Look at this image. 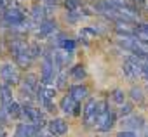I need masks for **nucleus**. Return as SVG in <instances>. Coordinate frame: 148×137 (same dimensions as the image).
Returning <instances> with one entry per match:
<instances>
[{
    "mask_svg": "<svg viewBox=\"0 0 148 137\" xmlns=\"http://www.w3.org/2000/svg\"><path fill=\"white\" fill-rule=\"evenodd\" d=\"M19 116H23L28 123L35 125L37 128H42V127L45 125V118H44V115L40 113V109L33 108L32 104H25V106L21 108V115H19ZM26 121H25V123H26Z\"/></svg>",
    "mask_w": 148,
    "mask_h": 137,
    "instance_id": "nucleus-1",
    "label": "nucleus"
},
{
    "mask_svg": "<svg viewBox=\"0 0 148 137\" xmlns=\"http://www.w3.org/2000/svg\"><path fill=\"white\" fill-rule=\"evenodd\" d=\"M0 77L5 80L7 85H16V83H19V80H21L18 70H16L12 64H4L2 68H0Z\"/></svg>",
    "mask_w": 148,
    "mask_h": 137,
    "instance_id": "nucleus-2",
    "label": "nucleus"
},
{
    "mask_svg": "<svg viewBox=\"0 0 148 137\" xmlns=\"http://www.w3.org/2000/svg\"><path fill=\"white\" fill-rule=\"evenodd\" d=\"M2 16H4V23H5V24H9L11 28L25 21V14H23V11H19V9H16V7L7 9Z\"/></svg>",
    "mask_w": 148,
    "mask_h": 137,
    "instance_id": "nucleus-3",
    "label": "nucleus"
},
{
    "mask_svg": "<svg viewBox=\"0 0 148 137\" xmlns=\"http://www.w3.org/2000/svg\"><path fill=\"white\" fill-rule=\"evenodd\" d=\"M96 116H98V101L96 99H89L86 108H84V120H86L87 125H94Z\"/></svg>",
    "mask_w": 148,
    "mask_h": 137,
    "instance_id": "nucleus-4",
    "label": "nucleus"
},
{
    "mask_svg": "<svg viewBox=\"0 0 148 137\" xmlns=\"http://www.w3.org/2000/svg\"><path fill=\"white\" fill-rule=\"evenodd\" d=\"M59 108H61V111L63 113H66V115H79L80 111V106H79V102L77 101H73L71 99V96H64L63 99H61V104H59Z\"/></svg>",
    "mask_w": 148,
    "mask_h": 137,
    "instance_id": "nucleus-5",
    "label": "nucleus"
},
{
    "mask_svg": "<svg viewBox=\"0 0 148 137\" xmlns=\"http://www.w3.org/2000/svg\"><path fill=\"white\" fill-rule=\"evenodd\" d=\"M37 87H38V77L33 73H28L21 82V92H25V94L32 96V92H35Z\"/></svg>",
    "mask_w": 148,
    "mask_h": 137,
    "instance_id": "nucleus-6",
    "label": "nucleus"
},
{
    "mask_svg": "<svg viewBox=\"0 0 148 137\" xmlns=\"http://www.w3.org/2000/svg\"><path fill=\"white\" fill-rule=\"evenodd\" d=\"M47 127H49V132H51L52 135H63V134H66V130H68V123H66L63 118H54V120H51Z\"/></svg>",
    "mask_w": 148,
    "mask_h": 137,
    "instance_id": "nucleus-7",
    "label": "nucleus"
},
{
    "mask_svg": "<svg viewBox=\"0 0 148 137\" xmlns=\"http://www.w3.org/2000/svg\"><path fill=\"white\" fill-rule=\"evenodd\" d=\"M124 73L129 77V78H138V77H141V64H138V62H134V61H131V59H127L125 62H124Z\"/></svg>",
    "mask_w": 148,
    "mask_h": 137,
    "instance_id": "nucleus-8",
    "label": "nucleus"
},
{
    "mask_svg": "<svg viewBox=\"0 0 148 137\" xmlns=\"http://www.w3.org/2000/svg\"><path fill=\"white\" fill-rule=\"evenodd\" d=\"M56 31V21L52 19H45L42 24H38V30H37V37H49Z\"/></svg>",
    "mask_w": 148,
    "mask_h": 137,
    "instance_id": "nucleus-9",
    "label": "nucleus"
},
{
    "mask_svg": "<svg viewBox=\"0 0 148 137\" xmlns=\"http://www.w3.org/2000/svg\"><path fill=\"white\" fill-rule=\"evenodd\" d=\"M122 125L125 127V130L127 128H143L145 127V120L141 116H138V115H129V116H125L122 120Z\"/></svg>",
    "mask_w": 148,
    "mask_h": 137,
    "instance_id": "nucleus-10",
    "label": "nucleus"
},
{
    "mask_svg": "<svg viewBox=\"0 0 148 137\" xmlns=\"http://www.w3.org/2000/svg\"><path fill=\"white\" fill-rule=\"evenodd\" d=\"M70 96H71L73 101L80 102L82 99H86V97L89 96V90H87L86 85H71V87H70Z\"/></svg>",
    "mask_w": 148,
    "mask_h": 137,
    "instance_id": "nucleus-11",
    "label": "nucleus"
},
{
    "mask_svg": "<svg viewBox=\"0 0 148 137\" xmlns=\"http://www.w3.org/2000/svg\"><path fill=\"white\" fill-rule=\"evenodd\" d=\"M45 14H47V11H45L44 5H35L32 9V21L37 23V24H42L45 21Z\"/></svg>",
    "mask_w": 148,
    "mask_h": 137,
    "instance_id": "nucleus-12",
    "label": "nucleus"
},
{
    "mask_svg": "<svg viewBox=\"0 0 148 137\" xmlns=\"http://www.w3.org/2000/svg\"><path fill=\"white\" fill-rule=\"evenodd\" d=\"M11 52L16 56V54H21V52H28V43L25 40H11Z\"/></svg>",
    "mask_w": 148,
    "mask_h": 137,
    "instance_id": "nucleus-13",
    "label": "nucleus"
},
{
    "mask_svg": "<svg viewBox=\"0 0 148 137\" xmlns=\"http://www.w3.org/2000/svg\"><path fill=\"white\" fill-rule=\"evenodd\" d=\"M14 59H16V64L19 66V68H30V64H32V57L28 56V52H21V54H16L14 56Z\"/></svg>",
    "mask_w": 148,
    "mask_h": 137,
    "instance_id": "nucleus-14",
    "label": "nucleus"
},
{
    "mask_svg": "<svg viewBox=\"0 0 148 137\" xmlns=\"http://www.w3.org/2000/svg\"><path fill=\"white\" fill-rule=\"evenodd\" d=\"M0 101H2V106H7L9 102H12V92H11L9 85L0 87Z\"/></svg>",
    "mask_w": 148,
    "mask_h": 137,
    "instance_id": "nucleus-15",
    "label": "nucleus"
},
{
    "mask_svg": "<svg viewBox=\"0 0 148 137\" xmlns=\"http://www.w3.org/2000/svg\"><path fill=\"white\" fill-rule=\"evenodd\" d=\"M115 31H117L120 37H132V35H134V30H132V28H129V24H127V23H117Z\"/></svg>",
    "mask_w": 148,
    "mask_h": 137,
    "instance_id": "nucleus-16",
    "label": "nucleus"
},
{
    "mask_svg": "<svg viewBox=\"0 0 148 137\" xmlns=\"http://www.w3.org/2000/svg\"><path fill=\"white\" fill-rule=\"evenodd\" d=\"M5 109H7V116L11 118H16V116H19L21 115V106L16 102V101H12V102H9L7 106H5Z\"/></svg>",
    "mask_w": 148,
    "mask_h": 137,
    "instance_id": "nucleus-17",
    "label": "nucleus"
},
{
    "mask_svg": "<svg viewBox=\"0 0 148 137\" xmlns=\"http://www.w3.org/2000/svg\"><path fill=\"white\" fill-rule=\"evenodd\" d=\"M71 77L77 78V80H84L86 78V68L82 64H75L71 68Z\"/></svg>",
    "mask_w": 148,
    "mask_h": 137,
    "instance_id": "nucleus-18",
    "label": "nucleus"
},
{
    "mask_svg": "<svg viewBox=\"0 0 148 137\" xmlns=\"http://www.w3.org/2000/svg\"><path fill=\"white\" fill-rule=\"evenodd\" d=\"M40 54H42V49H40L38 43H32V45H28V56L32 57V61L37 59V57H40Z\"/></svg>",
    "mask_w": 148,
    "mask_h": 137,
    "instance_id": "nucleus-19",
    "label": "nucleus"
},
{
    "mask_svg": "<svg viewBox=\"0 0 148 137\" xmlns=\"http://www.w3.org/2000/svg\"><path fill=\"white\" fill-rule=\"evenodd\" d=\"M113 125H115V113H113V111H110V115H108L106 121L101 125V128H99V130H101V132H108Z\"/></svg>",
    "mask_w": 148,
    "mask_h": 137,
    "instance_id": "nucleus-20",
    "label": "nucleus"
},
{
    "mask_svg": "<svg viewBox=\"0 0 148 137\" xmlns=\"http://www.w3.org/2000/svg\"><path fill=\"white\" fill-rule=\"evenodd\" d=\"M112 101L117 102V104H124V102H125V94H124V90L115 89L113 94H112Z\"/></svg>",
    "mask_w": 148,
    "mask_h": 137,
    "instance_id": "nucleus-21",
    "label": "nucleus"
},
{
    "mask_svg": "<svg viewBox=\"0 0 148 137\" xmlns=\"http://www.w3.org/2000/svg\"><path fill=\"white\" fill-rule=\"evenodd\" d=\"M129 96H131L132 101H136V102H143V101H145V96H143V90H141V89L132 87L131 92H129Z\"/></svg>",
    "mask_w": 148,
    "mask_h": 137,
    "instance_id": "nucleus-22",
    "label": "nucleus"
},
{
    "mask_svg": "<svg viewBox=\"0 0 148 137\" xmlns=\"http://www.w3.org/2000/svg\"><path fill=\"white\" fill-rule=\"evenodd\" d=\"M64 7L68 9V12H77L80 9L79 0H64Z\"/></svg>",
    "mask_w": 148,
    "mask_h": 137,
    "instance_id": "nucleus-23",
    "label": "nucleus"
},
{
    "mask_svg": "<svg viewBox=\"0 0 148 137\" xmlns=\"http://www.w3.org/2000/svg\"><path fill=\"white\" fill-rule=\"evenodd\" d=\"M56 82H58V89H64L66 87V71L64 70H61L58 75H56V78H54Z\"/></svg>",
    "mask_w": 148,
    "mask_h": 137,
    "instance_id": "nucleus-24",
    "label": "nucleus"
},
{
    "mask_svg": "<svg viewBox=\"0 0 148 137\" xmlns=\"http://www.w3.org/2000/svg\"><path fill=\"white\" fill-rule=\"evenodd\" d=\"M120 116L122 118H125V116H129V115H132V104H129V102H124V104H120Z\"/></svg>",
    "mask_w": 148,
    "mask_h": 137,
    "instance_id": "nucleus-25",
    "label": "nucleus"
},
{
    "mask_svg": "<svg viewBox=\"0 0 148 137\" xmlns=\"http://www.w3.org/2000/svg\"><path fill=\"white\" fill-rule=\"evenodd\" d=\"M11 7H12V0H0V9H2L4 12L7 9H11Z\"/></svg>",
    "mask_w": 148,
    "mask_h": 137,
    "instance_id": "nucleus-26",
    "label": "nucleus"
},
{
    "mask_svg": "<svg viewBox=\"0 0 148 137\" xmlns=\"http://www.w3.org/2000/svg\"><path fill=\"white\" fill-rule=\"evenodd\" d=\"M117 137H136V134L132 130H122V132L117 134Z\"/></svg>",
    "mask_w": 148,
    "mask_h": 137,
    "instance_id": "nucleus-27",
    "label": "nucleus"
},
{
    "mask_svg": "<svg viewBox=\"0 0 148 137\" xmlns=\"http://www.w3.org/2000/svg\"><path fill=\"white\" fill-rule=\"evenodd\" d=\"M141 77L148 80V64H145V66L141 68Z\"/></svg>",
    "mask_w": 148,
    "mask_h": 137,
    "instance_id": "nucleus-28",
    "label": "nucleus"
},
{
    "mask_svg": "<svg viewBox=\"0 0 148 137\" xmlns=\"http://www.w3.org/2000/svg\"><path fill=\"white\" fill-rule=\"evenodd\" d=\"M66 19H70V21H77L75 12H68V14H66Z\"/></svg>",
    "mask_w": 148,
    "mask_h": 137,
    "instance_id": "nucleus-29",
    "label": "nucleus"
},
{
    "mask_svg": "<svg viewBox=\"0 0 148 137\" xmlns=\"http://www.w3.org/2000/svg\"><path fill=\"white\" fill-rule=\"evenodd\" d=\"M44 4H45V5H49V7H52V5H56V4H58V0H44Z\"/></svg>",
    "mask_w": 148,
    "mask_h": 137,
    "instance_id": "nucleus-30",
    "label": "nucleus"
},
{
    "mask_svg": "<svg viewBox=\"0 0 148 137\" xmlns=\"http://www.w3.org/2000/svg\"><path fill=\"white\" fill-rule=\"evenodd\" d=\"M134 4H145V0H132Z\"/></svg>",
    "mask_w": 148,
    "mask_h": 137,
    "instance_id": "nucleus-31",
    "label": "nucleus"
},
{
    "mask_svg": "<svg viewBox=\"0 0 148 137\" xmlns=\"http://www.w3.org/2000/svg\"><path fill=\"white\" fill-rule=\"evenodd\" d=\"M0 137H4V130L2 128H0Z\"/></svg>",
    "mask_w": 148,
    "mask_h": 137,
    "instance_id": "nucleus-32",
    "label": "nucleus"
},
{
    "mask_svg": "<svg viewBox=\"0 0 148 137\" xmlns=\"http://www.w3.org/2000/svg\"><path fill=\"white\" fill-rule=\"evenodd\" d=\"M40 137H51V135H40Z\"/></svg>",
    "mask_w": 148,
    "mask_h": 137,
    "instance_id": "nucleus-33",
    "label": "nucleus"
},
{
    "mask_svg": "<svg viewBox=\"0 0 148 137\" xmlns=\"http://www.w3.org/2000/svg\"><path fill=\"white\" fill-rule=\"evenodd\" d=\"M0 14H4V11H2V9H0Z\"/></svg>",
    "mask_w": 148,
    "mask_h": 137,
    "instance_id": "nucleus-34",
    "label": "nucleus"
},
{
    "mask_svg": "<svg viewBox=\"0 0 148 137\" xmlns=\"http://www.w3.org/2000/svg\"><path fill=\"white\" fill-rule=\"evenodd\" d=\"M0 106H2V101H0Z\"/></svg>",
    "mask_w": 148,
    "mask_h": 137,
    "instance_id": "nucleus-35",
    "label": "nucleus"
}]
</instances>
